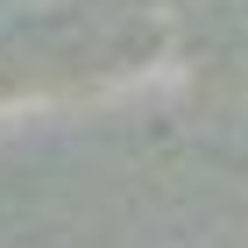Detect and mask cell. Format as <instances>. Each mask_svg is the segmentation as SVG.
Instances as JSON below:
<instances>
[{
  "label": "cell",
  "mask_w": 248,
  "mask_h": 248,
  "mask_svg": "<svg viewBox=\"0 0 248 248\" xmlns=\"http://www.w3.org/2000/svg\"><path fill=\"white\" fill-rule=\"evenodd\" d=\"M21 15H64V7H71V0H15Z\"/></svg>",
  "instance_id": "1"
}]
</instances>
